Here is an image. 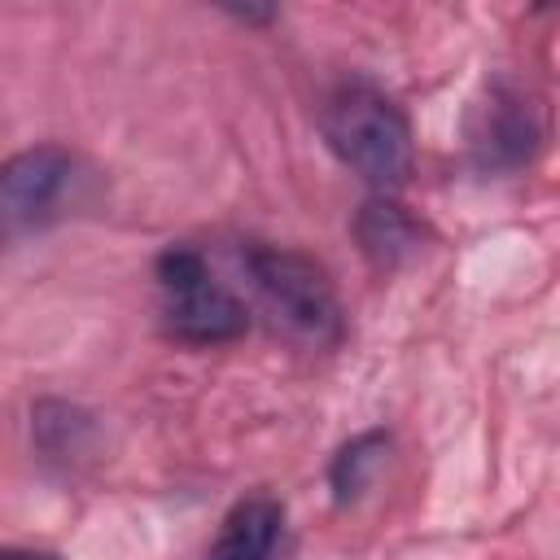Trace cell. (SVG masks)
<instances>
[{"mask_svg":"<svg viewBox=\"0 0 560 560\" xmlns=\"http://www.w3.org/2000/svg\"><path fill=\"white\" fill-rule=\"evenodd\" d=\"M328 149L376 192H394L411 175V122L407 114L372 83H341L324 105Z\"/></svg>","mask_w":560,"mask_h":560,"instance_id":"obj_1","label":"cell"},{"mask_svg":"<svg viewBox=\"0 0 560 560\" xmlns=\"http://www.w3.org/2000/svg\"><path fill=\"white\" fill-rule=\"evenodd\" d=\"M241 262L254 280L258 302L267 306L271 324L315 350H328L341 341L346 319H341V302L337 289L328 280V271L284 245H262V241H245L241 245Z\"/></svg>","mask_w":560,"mask_h":560,"instance_id":"obj_2","label":"cell"},{"mask_svg":"<svg viewBox=\"0 0 560 560\" xmlns=\"http://www.w3.org/2000/svg\"><path fill=\"white\" fill-rule=\"evenodd\" d=\"M158 289L166 332L188 346H223L249 328L245 302L228 284H219L206 258L188 245H171L158 254Z\"/></svg>","mask_w":560,"mask_h":560,"instance_id":"obj_3","label":"cell"},{"mask_svg":"<svg viewBox=\"0 0 560 560\" xmlns=\"http://www.w3.org/2000/svg\"><path fill=\"white\" fill-rule=\"evenodd\" d=\"M79 179V158L61 144H35L0 162V236L44 228Z\"/></svg>","mask_w":560,"mask_h":560,"instance_id":"obj_4","label":"cell"},{"mask_svg":"<svg viewBox=\"0 0 560 560\" xmlns=\"http://www.w3.org/2000/svg\"><path fill=\"white\" fill-rule=\"evenodd\" d=\"M280 529H284V508L271 494H249L223 516L214 542L206 547V560H271Z\"/></svg>","mask_w":560,"mask_h":560,"instance_id":"obj_5","label":"cell"},{"mask_svg":"<svg viewBox=\"0 0 560 560\" xmlns=\"http://www.w3.org/2000/svg\"><path fill=\"white\" fill-rule=\"evenodd\" d=\"M354 236H359L363 254H368L376 267H398L402 258H411V254L420 249L424 228H420V219H416L402 201L376 192V197H368V201L359 206V214H354Z\"/></svg>","mask_w":560,"mask_h":560,"instance_id":"obj_6","label":"cell"},{"mask_svg":"<svg viewBox=\"0 0 560 560\" xmlns=\"http://www.w3.org/2000/svg\"><path fill=\"white\" fill-rule=\"evenodd\" d=\"M538 144V122L534 109L521 105V96L512 92H494L486 105V127L477 131V149L486 162L494 166H516L529 158V149Z\"/></svg>","mask_w":560,"mask_h":560,"instance_id":"obj_7","label":"cell"},{"mask_svg":"<svg viewBox=\"0 0 560 560\" xmlns=\"http://www.w3.org/2000/svg\"><path fill=\"white\" fill-rule=\"evenodd\" d=\"M385 451H389V433L385 429H368L359 438H350L337 455H332V468H328V486L337 494V503H350L368 490V481L376 477V468L385 464Z\"/></svg>","mask_w":560,"mask_h":560,"instance_id":"obj_8","label":"cell"},{"mask_svg":"<svg viewBox=\"0 0 560 560\" xmlns=\"http://www.w3.org/2000/svg\"><path fill=\"white\" fill-rule=\"evenodd\" d=\"M0 560H57L52 551H35V547H4Z\"/></svg>","mask_w":560,"mask_h":560,"instance_id":"obj_9","label":"cell"}]
</instances>
